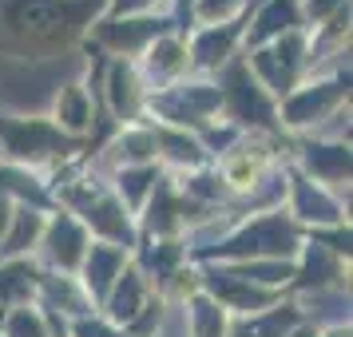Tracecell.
Instances as JSON below:
<instances>
[{
    "label": "cell",
    "mask_w": 353,
    "mask_h": 337,
    "mask_svg": "<svg viewBox=\"0 0 353 337\" xmlns=\"http://www.w3.org/2000/svg\"><path fill=\"white\" fill-rule=\"evenodd\" d=\"M305 230L286 210H266V214H254V218H242L226 238L210 242L203 250H191L187 262L203 266V262H250V258H294L302 254Z\"/></svg>",
    "instance_id": "1"
},
{
    "label": "cell",
    "mask_w": 353,
    "mask_h": 337,
    "mask_svg": "<svg viewBox=\"0 0 353 337\" xmlns=\"http://www.w3.org/2000/svg\"><path fill=\"white\" fill-rule=\"evenodd\" d=\"M88 143L72 139L52 123L48 115H8L0 112V155L8 163H20L40 175V167H68V163L83 155Z\"/></svg>",
    "instance_id": "2"
},
{
    "label": "cell",
    "mask_w": 353,
    "mask_h": 337,
    "mask_svg": "<svg viewBox=\"0 0 353 337\" xmlns=\"http://www.w3.org/2000/svg\"><path fill=\"white\" fill-rule=\"evenodd\" d=\"M223 112V92L214 80L203 76H183L179 83H167L159 92H147L143 99V119L155 115L151 123L159 127H175V131H203L207 123H214V115Z\"/></svg>",
    "instance_id": "3"
},
{
    "label": "cell",
    "mask_w": 353,
    "mask_h": 337,
    "mask_svg": "<svg viewBox=\"0 0 353 337\" xmlns=\"http://www.w3.org/2000/svg\"><path fill=\"white\" fill-rule=\"evenodd\" d=\"M219 76V92H223V112L226 123H234L239 131H254V135H278V99L262 92V83L250 76V68L242 56H234L226 68L214 72Z\"/></svg>",
    "instance_id": "4"
},
{
    "label": "cell",
    "mask_w": 353,
    "mask_h": 337,
    "mask_svg": "<svg viewBox=\"0 0 353 337\" xmlns=\"http://www.w3.org/2000/svg\"><path fill=\"white\" fill-rule=\"evenodd\" d=\"M345 103H350V64L337 68L330 80H302L286 99H278V123L282 131L310 135Z\"/></svg>",
    "instance_id": "5"
},
{
    "label": "cell",
    "mask_w": 353,
    "mask_h": 337,
    "mask_svg": "<svg viewBox=\"0 0 353 337\" xmlns=\"http://www.w3.org/2000/svg\"><path fill=\"white\" fill-rule=\"evenodd\" d=\"M305 52H310V32L298 28V32L278 36L266 48L246 52L242 60L250 68V76L262 83V92L270 99H286L298 83L305 80Z\"/></svg>",
    "instance_id": "6"
},
{
    "label": "cell",
    "mask_w": 353,
    "mask_h": 337,
    "mask_svg": "<svg viewBox=\"0 0 353 337\" xmlns=\"http://www.w3.org/2000/svg\"><path fill=\"white\" fill-rule=\"evenodd\" d=\"M175 32V24L167 12H143V17H119L108 20L99 17L92 28H88V44L99 48L103 56H115V60H139L147 52V44H155L159 36Z\"/></svg>",
    "instance_id": "7"
},
{
    "label": "cell",
    "mask_w": 353,
    "mask_h": 337,
    "mask_svg": "<svg viewBox=\"0 0 353 337\" xmlns=\"http://www.w3.org/2000/svg\"><path fill=\"white\" fill-rule=\"evenodd\" d=\"M282 175H286V203H290L286 214L302 226V230H321V226L345 223V198H341V194L325 191L318 183H310L294 163L282 167Z\"/></svg>",
    "instance_id": "8"
},
{
    "label": "cell",
    "mask_w": 353,
    "mask_h": 337,
    "mask_svg": "<svg viewBox=\"0 0 353 337\" xmlns=\"http://www.w3.org/2000/svg\"><path fill=\"white\" fill-rule=\"evenodd\" d=\"M92 246V234L83 230L80 218H72L68 210H52L48 226H44V238H40V258L48 262V270L56 274H80V262Z\"/></svg>",
    "instance_id": "9"
},
{
    "label": "cell",
    "mask_w": 353,
    "mask_h": 337,
    "mask_svg": "<svg viewBox=\"0 0 353 337\" xmlns=\"http://www.w3.org/2000/svg\"><path fill=\"white\" fill-rule=\"evenodd\" d=\"M310 183H318L325 191L350 198V143H334V139H310L305 135L298 143V163H294Z\"/></svg>",
    "instance_id": "10"
},
{
    "label": "cell",
    "mask_w": 353,
    "mask_h": 337,
    "mask_svg": "<svg viewBox=\"0 0 353 337\" xmlns=\"http://www.w3.org/2000/svg\"><path fill=\"white\" fill-rule=\"evenodd\" d=\"M99 92H103V108H108L115 127H128V123H139V119H143L147 88H143V80H139L135 60H108Z\"/></svg>",
    "instance_id": "11"
},
{
    "label": "cell",
    "mask_w": 353,
    "mask_h": 337,
    "mask_svg": "<svg viewBox=\"0 0 353 337\" xmlns=\"http://www.w3.org/2000/svg\"><path fill=\"white\" fill-rule=\"evenodd\" d=\"M242 28L246 20H230V24H210V28H194L187 40V60H191L194 76H210L234 60L242 48Z\"/></svg>",
    "instance_id": "12"
},
{
    "label": "cell",
    "mask_w": 353,
    "mask_h": 337,
    "mask_svg": "<svg viewBox=\"0 0 353 337\" xmlns=\"http://www.w3.org/2000/svg\"><path fill=\"white\" fill-rule=\"evenodd\" d=\"M350 286V266L345 258L330 254L318 242H302V254L294 258V282L286 294H318V289Z\"/></svg>",
    "instance_id": "13"
},
{
    "label": "cell",
    "mask_w": 353,
    "mask_h": 337,
    "mask_svg": "<svg viewBox=\"0 0 353 337\" xmlns=\"http://www.w3.org/2000/svg\"><path fill=\"white\" fill-rule=\"evenodd\" d=\"M139 68V80H143L147 92H159L167 83H179L187 72H191V60H187V36L167 32L159 36L155 44H147V52L135 60Z\"/></svg>",
    "instance_id": "14"
},
{
    "label": "cell",
    "mask_w": 353,
    "mask_h": 337,
    "mask_svg": "<svg viewBox=\"0 0 353 337\" xmlns=\"http://www.w3.org/2000/svg\"><path fill=\"white\" fill-rule=\"evenodd\" d=\"M128 262H131L128 250H119V246H108V242L92 238V246H88V254H83V262H80V274H76V282H80V289L88 294L92 309H99V305L108 302L115 278L123 274V266H128Z\"/></svg>",
    "instance_id": "15"
},
{
    "label": "cell",
    "mask_w": 353,
    "mask_h": 337,
    "mask_svg": "<svg viewBox=\"0 0 353 337\" xmlns=\"http://www.w3.org/2000/svg\"><path fill=\"white\" fill-rule=\"evenodd\" d=\"M298 28H305L302 4H298V0H266V4H258L254 12L246 17V28H242V48H246V52L266 48V44H274L278 36L298 32Z\"/></svg>",
    "instance_id": "16"
},
{
    "label": "cell",
    "mask_w": 353,
    "mask_h": 337,
    "mask_svg": "<svg viewBox=\"0 0 353 337\" xmlns=\"http://www.w3.org/2000/svg\"><path fill=\"white\" fill-rule=\"evenodd\" d=\"M143 163H159L155 127H151L147 119L119 127L112 139H108L103 155H99V167H103V171H119V167H143Z\"/></svg>",
    "instance_id": "17"
},
{
    "label": "cell",
    "mask_w": 353,
    "mask_h": 337,
    "mask_svg": "<svg viewBox=\"0 0 353 337\" xmlns=\"http://www.w3.org/2000/svg\"><path fill=\"white\" fill-rule=\"evenodd\" d=\"M48 119L64 131V135L88 143V135H92V119H96V108H92V96H88V88H83L80 76H76V80H68V83H60V92L52 96Z\"/></svg>",
    "instance_id": "18"
},
{
    "label": "cell",
    "mask_w": 353,
    "mask_h": 337,
    "mask_svg": "<svg viewBox=\"0 0 353 337\" xmlns=\"http://www.w3.org/2000/svg\"><path fill=\"white\" fill-rule=\"evenodd\" d=\"M40 309H64L68 321L76 318H88L92 314V302H88V294L80 289V282L72 278V274H56V270H40L36 278V302Z\"/></svg>",
    "instance_id": "19"
},
{
    "label": "cell",
    "mask_w": 353,
    "mask_h": 337,
    "mask_svg": "<svg viewBox=\"0 0 353 337\" xmlns=\"http://www.w3.org/2000/svg\"><path fill=\"white\" fill-rule=\"evenodd\" d=\"M151 294H155V289H151V282H147L143 274L128 262V266H123V274L115 278L108 302L99 305V309H103V318L112 321V325H119V329H123V325H128V321L147 305V298H151Z\"/></svg>",
    "instance_id": "20"
},
{
    "label": "cell",
    "mask_w": 353,
    "mask_h": 337,
    "mask_svg": "<svg viewBox=\"0 0 353 337\" xmlns=\"http://www.w3.org/2000/svg\"><path fill=\"white\" fill-rule=\"evenodd\" d=\"M302 309L294 302H278L270 309H258L246 318H230L226 321V337H286L294 325H302Z\"/></svg>",
    "instance_id": "21"
},
{
    "label": "cell",
    "mask_w": 353,
    "mask_h": 337,
    "mask_svg": "<svg viewBox=\"0 0 353 337\" xmlns=\"http://www.w3.org/2000/svg\"><path fill=\"white\" fill-rule=\"evenodd\" d=\"M0 194H8L17 207H32V210H44V214L56 210L48 183L36 175V171L20 167V163H8V159L0 163Z\"/></svg>",
    "instance_id": "22"
},
{
    "label": "cell",
    "mask_w": 353,
    "mask_h": 337,
    "mask_svg": "<svg viewBox=\"0 0 353 337\" xmlns=\"http://www.w3.org/2000/svg\"><path fill=\"white\" fill-rule=\"evenodd\" d=\"M44 226H48V214L32 207H17L12 210V223L0 238V262H17V258H28L32 250H40V238H44Z\"/></svg>",
    "instance_id": "23"
},
{
    "label": "cell",
    "mask_w": 353,
    "mask_h": 337,
    "mask_svg": "<svg viewBox=\"0 0 353 337\" xmlns=\"http://www.w3.org/2000/svg\"><path fill=\"white\" fill-rule=\"evenodd\" d=\"M155 127V147H159V159L171 163L175 171H199V167H210V155L203 151V143L194 139L191 131H175V127H159V123H151Z\"/></svg>",
    "instance_id": "24"
},
{
    "label": "cell",
    "mask_w": 353,
    "mask_h": 337,
    "mask_svg": "<svg viewBox=\"0 0 353 337\" xmlns=\"http://www.w3.org/2000/svg\"><path fill=\"white\" fill-rule=\"evenodd\" d=\"M159 175H163L159 163H143V167H119V171H112V191H115V198L123 203V210H128L131 218L143 210V203L151 198V191H155Z\"/></svg>",
    "instance_id": "25"
},
{
    "label": "cell",
    "mask_w": 353,
    "mask_h": 337,
    "mask_svg": "<svg viewBox=\"0 0 353 337\" xmlns=\"http://www.w3.org/2000/svg\"><path fill=\"white\" fill-rule=\"evenodd\" d=\"M226 321H230V314L223 305L210 302L203 289L187 298V329H191V337H226Z\"/></svg>",
    "instance_id": "26"
},
{
    "label": "cell",
    "mask_w": 353,
    "mask_h": 337,
    "mask_svg": "<svg viewBox=\"0 0 353 337\" xmlns=\"http://www.w3.org/2000/svg\"><path fill=\"white\" fill-rule=\"evenodd\" d=\"M0 337H48V329H44L40 309L28 302V305H12V309L4 314V321H0Z\"/></svg>",
    "instance_id": "27"
},
{
    "label": "cell",
    "mask_w": 353,
    "mask_h": 337,
    "mask_svg": "<svg viewBox=\"0 0 353 337\" xmlns=\"http://www.w3.org/2000/svg\"><path fill=\"white\" fill-rule=\"evenodd\" d=\"M246 20V0H194V28Z\"/></svg>",
    "instance_id": "28"
},
{
    "label": "cell",
    "mask_w": 353,
    "mask_h": 337,
    "mask_svg": "<svg viewBox=\"0 0 353 337\" xmlns=\"http://www.w3.org/2000/svg\"><path fill=\"white\" fill-rule=\"evenodd\" d=\"M242 135H246V131H239L234 123H207L203 131H194V139L203 143V151L210 155V163L219 159V155H226V151L239 143Z\"/></svg>",
    "instance_id": "29"
},
{
    "label": "cell",
    "mask_w": 353,
    "mask_h": 337,
    "mask_svg": "<svg viewBox=\"0 0 353 337\" xmlns=\"http://www.w3.org/2000/svg\"><path fill=\"white\" fill-rule=\"evenodd\" d=\"M305 242H318V246H325L330 254H337V258L350 262V223L321 226V230H305Z\"/></svg>",
    "instance_id": "30"
},
{
    "label": "cell",
    "mask_w": 353,
    "mask_h": 337,
    "mask_svg": "<svg viewBox=\"0 0 353 337\" xmlns=\"http://www.w3.org/2000/svg\"><path fill=\"white\" fill-rule=\"evenodd\" d=\"M68 337H128L119 325H112L108 318H99V314H88V318H76L68 325Z\"/></svg>",
    "instance_id": "31"
},
{
    "label": "cell",
    "mask_w": 353,
    "mask_h": 337,
    "mask_svg": "<svg viewBox=\"0 0 353 337\" xmlns=\"http://www.w3.org/2000/svg\"><path fill=\"white\" fill-rule=\"evenodd\" d=\"M155 337H191V329H187V302H167Z\"/></svg>",
    "instance_id": "32"
},
{
    "label": "cell",
    "mask_w": 353,
    "mask_h": 337,
    "mask_svg": "<svg viewBox=\"0 0 353 337\" xmlns=\"http://www.w3.org/2000/svg\"><path fill=\"white\" fill-rule=\"evenodd\" d=\"M167 0H108L103 17L108 20H119V17H143V12H163Z\"/></svg>",
    "instance_id": "33"
},
{
    "label": "cell",
    "mask_w": 353,
    "mask_h": 337,
    "mask_svg": "<svg viewBox=\"0 0 353 337\" xmlns=\"http://www.w3.org/2000/svg\"><path fill=\"white\" fill-rule=\"evenodd\" d=\"M302 4V20H305V28H318L321 20H330L345 4V0H298Z\"/></svg>",
    "instance_id": "34"
},
{
    "label": "cell",
    "mask_w": 353,
    "mask_h": 337,
    "mask_svg": "<svg viewBox=\"0 0 353 337\" xmlns=\"http://www.w3.org/2000/svg\"><path fill=\"white\" fill-rule=\"evenodd\" d=\"M171 8H167V17L175 24L179 36H191L194 32V0H167Z\"/></svg>",
    "instance_id": "35"
},
{
    "label": "cell",
    "mask_w": 353,
    "mask_h": 337,
    "mask_svg": "<svg viewBox=\"0 0 353 337\" xmlns=\"http://www.w3.org/2000/svg\"><path fill=\"white\" fill-rule=\"evenodd\" d=\"M12 210H17V203H12L8 194H0V238H4V230L12 223Z\"/></svg>",
    "instance_id": "36"
},
{
    "label": "cell",
    "mask_w": 353,
    "mask_h": 337,
    "mask_svg": "<svg viewBox=\"0 0 353 337\" xmlns=\"http://www.w3.org/2000/svg\"><path fill=\"white\" fill-rule=\"evenodd\" d=\"M286 337H321V329L314 325V321H302V325H294Z\"/></svg>",
    "instance_id": "37"
},
{
    "label": "cell",
    "mask_w": 353,
    "mask_h": 337,
    "mask_svg": "<svg viewBox=\"0 0 353 337\" xmlns=\"http://www.w3.org/2000/svg\"><path fill=\"white\" fill-rule=\"evenodd\" d=\"M321 337H350V325H330V329H321Z\"/></svg>",
    "instance_id": "38"
}]
</instances>
